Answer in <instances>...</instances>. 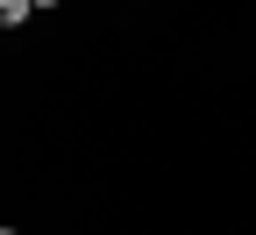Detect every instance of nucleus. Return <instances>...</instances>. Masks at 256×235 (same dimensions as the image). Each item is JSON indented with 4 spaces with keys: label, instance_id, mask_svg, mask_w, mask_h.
Returning <instances> with one entry per match:
<instances>
[{
    "label": "nucleus",
    "instance_id": "7ed1b4c3",
    "mask_svg": "<svg viewBox=\"0 0 256 235\" xmlns=\"http://www.w3.org/2000/svg\"><path fill=\"white\" fill-rule=\"evenodd\" d=\"M8 235H14V228H8Z\"/></svg>",
    "mask_w": 256,
    "mask_h": 235
},
{
    "label": "nucleus",
    "instance_id": "f03ea898",
    "mask_svg": "<svg viewBox=\"0 0 256 235\" xmlns=\"http://www.w3.org/2000/svg\"><path fill=\"white\" fill-rule=\"evenodd\" d=\"M36 8H57V0H36Z\"/></svg>",
    "mask_w": 256,
    "mask_h": 235
},
{
    "label": "nucleus",
    "instance_id": "f257e3e1",
    "mask_svg": "<svg viewBox=\"0 0 256 235\" xmlns=\"http://www.w3.org/2000/svg\"><path fill=\"white\" fill-rule=\"evenodd\" d=\"M28 15H36V0H0V29H22Z\"/></svg>",
    "mask_w": 256,
    "mask_h": 235
}]
</instances>
